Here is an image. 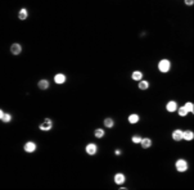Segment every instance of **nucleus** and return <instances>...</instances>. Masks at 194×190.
Returning <instances> with one entry per match:
<instances>
[{"label":"nucleus","instance_id":"obj_1","mask_svg":"<svg viewBox=\"0 0 194 190\" xmlns=\"http://www.w3.org/2000/svg\"><path fill=\"white\" fill-rule=\"evenodd\" d=\"M175 170L178 171V172L180 174H184V172H187V171L189 170V163H188V161L187 159H184V158H179L176 162H175Z\"/></svg>","mask_w":194,"mask_h":190},{"label":"nucleus","instance_id":"obj_2","mask_svg":"<svg viewBox=\"0 0 194 190\" xmlns=\"http://www.w3.org/2000/svg\"><path fill=\"white\" fill-rule=\"evenodd\" d=\"M157 68H158V71L161 73H169L170 70H171V62H170V59H167V58L161 59L158 62V64H157Z\"/></svg>","mask_w":194,"mask_h":190},{"label":"nucleus","instance_id":"obj_3","mask_svg":"<svg viewBox=\"0 0 194 190\" xmlns=\"http://www.w3.org/2000/svg\"><path fill=\"white\" fill-rule=\"evenodd\" d=\"M53 127H54V122H53V120L48 118V117L44 118L41 123H39V130H40V131H44V132H48V131L53 130Z\"/></svg>","mask_w":194,"mask_h":190},{"label":"nucleus","instance_id":"obj_4","mask_svg":"<svg viewBox=\"0 0 194 190\" xmlns=\"http://www.w3.org/2000/svg\"><path fill=\"white\" fill-rule=\"evenodd\" d=\"M98 152H99V147L96 142H88V144L85 145V153L90 156V157H94L98 154Z\"/></svg>","mask_w":194,"mask_h":190},{"label":"nucleus","instance_id":"obj_5","mask_svg":"<svg viewBox=\"0 0 194 190\" xmlns=\"http://www.w3.org/2000/svg\"><path fill=\"white\" fill-rule=\"evenodd\" d=\"M23 150L26 152V153H28V154H32V153H35V152L37 150V144L35 141H32V140H28V141H26L23 144Z\"/></svg>","mask_w":194,"mask_h":190},{"label":"nucleus","instance_id":"obj_6","mask_svg":"<svg viewBox=\"0 0 194 190\" xmlns=\"http://www.w3.org/2000/svg\"><path fill=\"white\" fill-rule=\"evenodd\" d=\"M126 180L127 179H126V175L123 172H117L113 176V181H114L116 185H123L126 183Z\"/></svg>","mask_w":194,"mask_h":190},{"label":"nucleus","instance_id":"obj_7","mask_svg":"<svg viewBox=\"0 0 194 190\" xmlns=\"http://www.w3.org/2000/svg\"><path fill=\"white\" fill-rule=\"evenodd\" d=\"M9 50H11V54L12 55H19V54L22 53L23 48H22V45L19 44V43H13L11 45V48H9Z\"/></svg>","mask_w":194,"mask_h":190},{"label":"nucleus","instance_id":"obj_8","mask_svg":"<svg viewBox=\"0 0 194 190\" xmlns=\"http://www.w3.org/2000/svg\"><path fill=\"white\" fill-rule=\"evenodd\" d=\"M54 84H57V85H64L66 82H67V76L64 75V73H55L54 75Z\"/></svg>","mask_w":194,"mask_h":190},{"label":"nucleus","instance_id":"obj_9","mask_svg":"<svg viewBox=\"0 0 194 190\" xmlns=\"http://www.w3.org/2000/svg\"><path fill=\"white\" fill-rule=\"evenodd\" d=\"M178 107H179V104H178L176 100H170V102L166 103V111L169 113H175L176 109H178Z\"/></svg>","mask_w":194,"mask_h":190},{"label":"nucleus","instance_id":"obj_10","mask_svg":"<svg viewBox=\"0 0 194 190\" xmlns=\"http://www.w3.org/2000/svg\"><path fill=\"white\" fill-rule=\"evenodd\" d=\"M182 131L184 130H181V129H175L172 131V134H171V138H172V140L173 141H181L182 140Z\"/></svg>","mask_w":194,"mask_h":190},{"label":"nucleus","instance_id":"obj_11","mask_svg":"<svg viewBox=\"0 0 194 190\" xmlns=\"http://www.w3.org/2000/svg\"><path fill=\"white\" fill-rule=\"evenodd\" d=\"M49 86H50V82H49V80H46V79H41V80H39V82H37V88L40 89V90H48L49 89Z\"/></svg>","mask_w":194,"mask_h":190},{"label":"nucleus","instance_id":"obj_12","mask_svg":"<svg viewBox=\"0 0 194 190\" xmlns=\"http://www.w3.org/2000/svg\"><path fill=\"white\" fill-rule=\"evenodd\" d=\"M127 121H129L130 125H136V123H139V121H140V116L138 113H130L129 117H127Z\"/></svg>","mask_w":194,"mask_h":190},{"label":"nucleus","instance_id":"obj_13","mask_svg":"<svg viewBox=\"0 0 194 190\" xmlns=\"http://www.w3.org/2000/svg\"><path fill=\"white\" fill-rule=\"evenodd\" d=\"M152 144H153V141H152L150 138H141V141H140L139 145H140L143 149H149V148L152 147Z\"/></svg>","mask_w":194,"mask_h":190},{"label":"nucleus","instance_id":"obj_14","mask_svg":"<svg viewBox=\"0 0 194 190\" xmlns=\"http://www.w3.org/2000/svg\"><path fill=\"white\" fill-rule=\"evenodd\" d=\"M143 77H144V75H143V72L139 71V70H135V71H132V73H131V80L135 81V82L140 81Z\"/></svg>","mask_w":194,"mask_h":190},{"label":"nucleus","instance_id":"obj_15","mask_svg":"<svg viewBox=\"0 0 194 190\" xmlns=\"http://www.w3.org/2000/svg\"><path fill=\"white\" fill-rule=\"evenodd\" d=\"M182 140H185V141H192V140H194V132H193V130H185V131H182Z\"/></svg>","mask_w":194,"mask_h":190},{"label":"nucleus","instance_id":"obj_16","mask_svg":"<svg viewBox=\"0 0 194 190\" xmlns=\"http://www.w3.org/2000/svg\"><path fill=\"white\" fill-rule=\"evenodd\" d=\"M103 125H104V127H107V129H113L114 125H116V122H114V120H113L112 117H105V118L103 120Z\"/></svg>","mask_w":194,"mask_h":190},{"label":"nucleus","instance_id":"obj_17","mask_svg":"<svg viewBox=\"0 0 194 190\" xmlns=\"http://www.w3.org/2000/svg\"><path fill=\"white\" fill-rule=\"evenodd\" d=\"M28 18V11L26 8H21L18 11V20L19 21H26Z\"/></svg>","mask_w":194,"mask_h":190},{"label":"nucleus","instance_id":"obj_18","mask_svg":"<svg viewBox=\"0 0 194 190\" xmlns=\"http://www.w3.org/2000/svg\"><path fill=\"white\" fill-rule=\"evenodd\" d=\"M138 88H139V90H148L149 89V81L141 79L140 81H138Z\"/></svg>","mask_w":194,"mask_h":190},{"label":"nucleus","instance_id":"obj_19","mask_svg":"<svg viewBox=\"0 0 194 190\" xmlns=\"http://www.w3.org/2000/svg\"><path fill=\"white\" fill-rule=\"evenodd\" d=\"M94 136L96 139H103L105 136V130L102 129V127H98V129H95L94 130Z\"/></svg>","mask_w":194,"mask_h":190},{"label":"nucleus","instance_id":"obj_20","mask_svg":"<svg viewBox=\"0 0 194 190\" xmlns=\"http://www.w3.org/2000/svg\"><path fill=\"white\" fill-rule=\"evenodd\" d=\"M13 120V116H12V113H8V112H4V115L2 117V122L3 123H11Z\"/></svg>","mask_w":194,"mask_h":190},{"label":"nucleus","instance_id":"obj_21","mask_svg":"<svg viewBox=\"0 0 194 190\" xmlns=\"http://www.w3.org/2000/svg\"><path fill=\"white\" fill-rule=\"evenodd\" d=\"M176 113L180 116V117H187L189 113H188V111L185 109V107L184 106H181V107H178V109H176Z\"/></svg>","mask_w":194,"mask_h":190},{"label":"nucleus","instance_id":"obj_22","mask_svg":"<svg viewBox=\"0 0 194 190\" xmlns=\"http://www.w3.org/2000/svg\"><path fill=\"white\" fill-rule=\"evenodd\" d=\"M141 135L140 134H135L131 136V142L132 144H140V141H141Z\"/></svg>","mask_w":194,"mask_h":190},{"label":"nucleus","instance_id":"obj_23","mask_svg":"<svg viewBox=\"0 0 194 190\" xmlns=\"http://www.w3.org/2000/svg\"><path fill=\"white\" fill-rule=\"evenodd\" d=\"M184 107H185V109L188 111V113H193L194 112V104L192 102H187L185 104H184Z\"/></svg>","mask_w":194,"mask_h":190},{"label":"nucleus","instance_id":"obj_24","mask_svg":"<svg viewBox=\"0 0 194 190\" xmlns=\"http://www.w3.org/2000/svg\"><path fill=\"white\" fill-rule=\"evenodd\" d=\"M184 4L188 5V7H192L194 4V0H184Z\"/></svg>","mask_w":194,"mask_h":190},{"label":"nucleus","instance_id":"obj_25","mask_svg":"<svg viewBox=\"0 0 194 190\" xmlns=\"http://www.w3.org/2000/svg\"><path fill=\"white\" fill-rule=\"evenodd\" d=\"M122 154V149H114V156L116 157H120Z\"/></svg>","mask_w":194,"mask_h":190},{"label":"nucleus","instance_id":"obj_26","mask_svg":"<svg viewBox=\"0 0 194 190\" xmlns=\"http://www.w3.org/2000/svg\"><path fill=\"white\" fill-rule=\"evenodd\" d=\"M3 115H4V111L0 108V121H2V117H3Z\"/></svg>","mask_w":194,"mask_h":190}]
</instances>
